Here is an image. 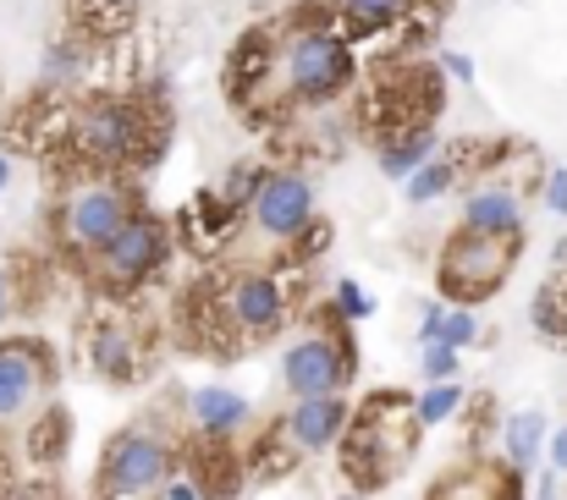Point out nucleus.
<instances>
[{
    "instance_id": "f257e3e1",
    "label": "nucleus",
    "mask_w": 567,
    "mask_h": 500,
    "mask_svg": "<svg viewBox=\"0 0 567 500\" xmlns=\"http://www.w3.org/2000/svg\"><path fill=\"white\" fill-rule=\"evenodd\" d=\"M518 237H480V231H457L441 248V292H452L457 303H480L485 292H496L513 270Z\"/></svg>"
},
{
    "instance_id": "f03ea898",
    "label": "nucleus",
    "mask_w": 567,
    "mask_h": 500,
    "mask_svg": "<svg viewBox=\"0 0 567 500\" xmlns=\"http://www.w3.org/2000/svg\"><path fill=\"white\" fill-rule=\"evenodd\" d=\"M166 473H172L166 440L150 435V429H127V435L111 440L94 490H100V500H133V496H144V490H161Z\"/></svg>"
},
{
    "instance_id": "7ed1b4c3",
    "label": "nucleus",
    "mask_w": 567,
    "mask_h": 500,
    "mask_svg": "<svg viewBox=\"0 0 567 500\" xmlns=\"http://www.w3.org/2000/svg\"><path fill=\"white\" fill-rule=\"evenodd\" d=\"M281 77H287V88L298 94V100H326V94H337L348 77H353V55H348V44L337 39V33H298V39H287V50H281Z\"/></svg>"
},
{
    "instance_id": "20e7f679",
    "label": "nucleus",
    "mask_w": 567,
    "mask_h": 500,
    "mask_svg": "<svg viewBox=\"0 0 567 500\" xmlns=\"http://www.w3.org/2000/svg\"><path fill=\"white\" fill-rule=\"evenodd\" d=\"M127 192L116 187V181H83V187H72L66 192V204H61V237L72 242V248H83V253H100L122 226H127Z\"/></svg>"
},
{
    "instance_id": "39448f33",
    "label": "nucleus",
    "mask_w": 567,
    "mask_h": 500,
    "mask_svg": "<svg viewBox=\"0 0 567 500\" xmlns=\"http://www.w3.org/2000/svg\"><path fill=\"white\" fill-rule=\"evenodd\" d=\"M248 215H254V226H259L265 237L292 242V237H303V231L315 226V192H309V181H303L298 170H265V181H259Z\"/></svg>"
},
{
    "instance_id": "423d86ee",
    "label": "nucleus",
    "mask_w": 567,
    "mask_h": 500,
    "mask_svg": "<svg viewBox=\"0 0 567 500\" xmlns=\"http://www.w3.org/2000/svg\"><path fill=\"white\" fill-rule=\"evenodd\" d=\"M72 138H78V149H83L89 160H100V166H122V160H133L138 144H144L138 116H133L127 105H116V100H89V105L72 116Z\"/></svg>"
},
{
    "instance_id": "0eeeda50",
    "label": "nucleus",
    "mask_w": 567,
    "mask_h": 500,
    "mask_svg": "<svg viewBox=\"0 0 567 500\" xmlns=\"http://www.w3.org/2000/svg\"><path fill=\"white\" fill-rule=\"evenodd\" d=\"M161 253H166V226L150 209L144 215H127V226L94 253L100 259V281L105 287H133V281H144L161 264Z\"/></svg>"
},
{
    "instance_id": "6e6552de",
    "label": "nucleus",
    "mask_w": 567,
    "mask_h": 500,
    "mask_svg": "<svg viewBox=\"0 0 567 500\" xmlns=\"http://www.w3.org/2000/svg\"><path fill=\"white\" fill-rule=\"evenodd\" d=\"M353 352H348V341H331V335H309V341H298L287 357H281V385L292 390V396H326V390H337L342 379H348V363Z\"/></svg>"
},
{
    "instance_id": "1a4fd4ad",
    "label": "nucleus",
    "mask_w": 567,
    "mask_h": 500,
    "mask_svg": "<svg viewBox=\"0 0 567 500\" xmlns=\"http://www.w3.org/2000/svg\"><path fill=\"white\" fill-rule=\"evenodd\" d=\"M226 320L243 335H270L287 320V287L276 275H237L226 292Z\"/></svg>"
},
{
    "instance_id": "9d476101",
    "label": "nucleus",
    "mask_w": 567,
    "mask_h": 500,
    "mask_svg": "<svg viewBox=\"0 0 567 500\" xmlns=\"http://www.w3.org/2000/svg\"><path fill=\"white\" fill-rule=\"evenodd\" d=\"M39 385H44V357H39V346H33V341L0 346V424L22 418V413L33 407Z\"/></svg>"
},
{
    "instance_id": "9b49d317",
    "label": "nucleus",
    "mask_w": 567,
    "mask_h": 500,
    "mask_svg": "<svg viewBox=\"0 0 567 500\" xmlns=\"http://www.w3.org/2000/svg\"><path fill=\"white\" fill-rule=\"evenodd\" d=\"M342 424H348V402H342L337 390H326V396H298V407L287 413V440H292L298 451H320V446H331V440L342 435Z\"/></svg>"
},
{
    "instance_id": "f8f14e48",
    "label": "nucleus",
    "mask_w": 567,
    "mask_h": 500,
    "mask_svg": "<svg viewBox=\"0 0 567 500\" xmlns=\"http://www.w3.org/2000/svg\"><path fill=\"white\" fill-rule=\"evenodd\" d=\"M463 231H480V237H518L524 231V204L513 187H480L468 204H463Z\"/></svg>"
},
{
    "instance_id": "ddd939ff",
    "label": "nucleus",
    "mask_w": 567,
    "mask_h": 500,
    "mask_svg": "<svg viewBox=\"0 0 567 500\" xmlns=\"http://www.w3.org/2000/svg\"><path fill=\"white\" fill-rule=\"evenodd\" d=\"M435 500H518V479L496 468H463L435 485Z\"/></svg>"
},
{
    "instance_id": "4468645a",
    "label": "nucleus",
    "mask_w": 567,
    "mask_h": 500,
    "mask_svg": "<svg viewBox=\"0 0 567 500\" xmlns=\"http://www.w3.org/2000/svg\"><path fill=\"white\" fill-rule=\"evenodd\" d=\"M193 424L204 429V435H231L243 418H248V402L237 396V390H220V385H204V390H193Z\"/></svg>"
},
{
    "instance_id": "2eb2a0df",
    "label": "nucleus",
    "mask_w": 567,
    "mask_h": 500,
    "mask_svg": "<svg viewBox=\"0 0 567 500\" xmlns=\"http://www.w3.org/2000/svg\"><path fill=\"white\" fill-rule=\"evenodd\" d=\"M435 160V133L430 127H413V133H396L385 149H380V170L385 176H396V181H408L419 166H430Z\"/></svg>"
},
{
    "instance_id": "dca6fc26",
    "label": "nucleus",
    "mask_w": 567,
    "mask_h": 500,
    "mask_svg": "<svg viewBox=\"0 0 567 500\" xmlns=\"http://www.w3.org/2000/svg\"><path fill=\"white\" fill-rule=\"evenodd\" d=\"M540 440H546V418H540V413L507 418V462H513V468H529V462L540 457Z\"/></svg>"
},
{
    "instance_id": "f3484780",
    "label": "nucleus",
    "mask_w": 567,
    "mask_h": 500,
    "mask_svg": "<svg viewBox=\"0 0 567 500\" xmlns=\"http://www.w3.org/2000/svg\"><path fill=\"white\" fill-rule=\"evenodd\" d=\"M133 6H138V0H72V17H78L89 33H116V28H127Z\"/></svg>"
},
{
    "instance_id": "a211bd4d",
    "label": "nucleus",
    "mask_w": 567,
    "mask_h": 500,
    "mask_svg": "<svg viewBox=\"0 0 567 500\" xmlns=\"http://www.w3.org/2000/svg\"><path fill=\"white\" fill-rule=\"evenodd\" d=\"M452 181H457L452 160H430V166H419L408 181H402V192H408V204H430V198H441Z\"/></svg>"
},
{
    "instance_id": "6ab92c4d",
    "label": "nucleus",
    "mask_w": 567,
    "mask_h": 500,
    "mask_svg": "<svg viewBox=\"0 0 567 500\" xmlns=\"http://www.w3.org/2000/svg\"><path fill=\"white\" fill-rule=\"evenodd\" d=\"M413 407H419V424L430 429V424H446V418L463 407V390H457V379H435V385H430Z\"/></svg>"
},
{
    "instance_id": "aec40b11",
    "label": "nucleus",
    "mask_w": 567,
    "mask_h": 500,
    "mask_svg": "<svg viewBox=\"0 0 567 500\" xmlns=\"http://www.w3.org/2000/svg\"><path fill=\"white\" fill-rule=\"evenodd\" d=\"M342 6V17L353 22V28H364V33H375L385 22H396L402 11H408V0H337Z\"/></svg>"
},
{
    "instance_id": "412c9836",
    "label": "nucleus",
    "mask_w": 567,
    "mask_h": 500,
    "mask_svg": "<svg viewBox=\"0 0 567 500\" xmlns=\"http://www.w3.org/2000/svg\"><path fill=\"white\" fill-rule=\"evenodd\" d=\"M133 346L122 341V335H111V331H100V341H94V363L111 374V379H133Z\"/></svg>"
},
{
    "instance_id": "4be33fe9",
    "label": "nucleus",
    "mask_w": 567,
    "mask_h": 500,
    "mask_svg": "<svg viewBox=\"0 0 567 500\" xmlns=\"http://www.w3.org/2000/svg\"><path fill=\"white\" fill-rule=\"evenodd\" d=\"M457 352H463V346H452V341H424L419 368H424L430 379H457Z\"/></svg>"
},
{
    "instance_id": "5701e85b",
    "label": "nucleus",
    "mask_w": 567,
    "mask_h": 500,
    "mask_svg": "<svg viewBox=\"0 0 567 500\" xmlns=\"http://www.w3.org/2000/svg\"><path fill=\"white\" fill-rule=\"evenodd\" d=\"M337 309H342V320H370L375 314V298L359 281H337Z\"/></svg>"
},
{
    "instance_id": "b1692460",
    "label": "nucleus",
    "mask_w": 567,
    "mask_h": 500,
    "mask_svg": "<svg viewBox=\"0 0 567 500\" xmlns=\"http://www.w3.org/2000/svg\"><path fill=\"white\" fill-rule=\"evenodd\" d=\"M44 72H50V77H61V83H66V77H78V72H83V50H78V44H50Z\"/></svg>"
},
{
    "instance_id": "393cba45",
    "label": "nucleus",
    "mask_w": 567,
    "mask_h": 500,
    "mask_svg": "<svg viewBox=\"0 0 567 500\" xmlns=\"http://www.w3.org/2000/svg\"><path fill=\"white\" fill-rule=\"evenodd\" d=\"M441 341H452V346H474V341H480V320H474L468 309H452V314H446V331H441Z\"/></svg>"
},
{
    "instance_id": "a878e982",
    "label": "nucleus",
    "mask_w": 567,
    "mask_h": 500,
    "mask_svg": "<svg viewBox=\"0 0 567 500\" xmlns=\"http://www.w3.org/2000/svg\"><path fill=\"white\" fill-rule=\"evenodd\" d=\"M546 209H551V215H567V166L546 170Z\"/></svg>"
},
{
    "instance_id": "bb28decb",
    "label": "nucleus",
    "mask_w": 567,
    "mask_h": 500,
    "mask_svg": "<svg viewBox=\"0 0 567 500\" xmlns=\"http://www.w3.org/2000/svg\"><path fill=\"white\" fill-rule=\"evenodd\" d=\"M441 331H446V309H424V320H419V341H441Z\"/></svg>"
},
{
    "instance_id": "cd10ccee",
    "label": "nucleus",
    "mask_w": 567,
    "mask_h": 500,
    "mask_svg": "<svg viewBox=\"0 0 567 500\" xmlns=\"http://www.w3.org/2000/svg\"><path fill=\"white\" fill-rule=\"evenodd\" d=\"M446 77H457V83H474V61H468V55H457V50H446Z\"/></svg>"
},
{
    "instance_id": "c85d7f7f",
    "label": "nucleus",
    "mask_w": 567,
    "mask_h": 500,
    "mask_svg": "<svg viewBox=\"0 0 567 500\" xmlns=\"http://www.w3.org/2000/svg\"><path fill=\"white\" fill-rule=\"evenodd\" d=\"M166 500H204V485L198 479H177V485H166Z\"/></svg>"
},
{
    "instance_id": "c756f323",
    "label": "nucleus",
    "mask_w": 567,
    "mask_h": 500,
    "mask_svg": "<svg viewBox=\"0 0 567 500\" xmlns=\"http://www.w3.org/2000/svg\"><path fill=\"white\" fill-rule=\"evenodd\" d=\"M546 451H551V468H557V473H567V424L551 435V446H546Z\"/></svg>"
},
{
    "instance_id": "7c9ffc66",
    "label": "nucleus",
    "mask_w": 567,
    "mask_h": 500,
    "mask_svg": "<svg viewBox=\"0 0 567 500\" xmlns=\"http://www.w3.org/2000/svg\"><path fill=\"white\" fill-rule=\"evenodd\" d=\"M6 500H55V496H50L44 485H22V490H11Z\"/></svg>"
},
{
    "instance_id": "2f4dec72",
    "label": "nucleus",
    "mask_w": 567,
    "mask_h": 500,
    "mask_svg": "<svg viewBox=\"0 0 567 500\" xmlns=\"http://www.w3.org/2000/svg\"><path fill=\"white\" fill-rule=\"evenodd\" d=\"M6 303H11V281H6V270H0V320H6Z\"/></svg>"
},
{
    "instance_id": "473e14b6",
    "label": "nucleus",
    "mask_w": 567,
    "mask_h": 500,
    "mask_svg": "<svg viewBox=\"0 0 567 500\" xmlns=\"http://www.w3.org/2000/svg\"><path fill=\"white\" fill-rule=\"evenodd\" d=\"M535 500H557V479H540V496Z\"/></svg>"
},
{
    "instance_id": "72a5a7b5",
    "label": "nucleus",
    "mask_w": 567,
    "mask_h": 500,
    "mask_svg": "<svg viewBox=\"0 0 567 500\" xmlns=\"http://www.w3.org/2000/svg\"><path fill=\"white\" fill-rule=\"evenodd\" d=\"M6 181H11V160L0 155V192H6Z\"/></svg>"
},
{
    "instance_id": "f704fd0d",
    "label": "nucleus",
    "mask_w": 567,
    "mask_h": 500,
    "mask_svg": "<svg viewBox=\"0 0 567 500\" xmlns=\"http://www.w3.org/2000/svg\"><path fill=\"white\" fill-rule=\"evenodd\" d=\"M348 500H359V496H348Z\"/></svg>"
}]
</instances>
